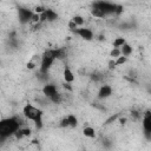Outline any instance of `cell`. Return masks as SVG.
I'll return each mask as SVG.
<instances>
[{
	"instance_id": "e0dca14e",
	"label": "cell",
	"mask_w": 151,
	"mask_h": 151,
	"mask_svg": "<svg viewBox=\"0 0 151 151\" xmlns=\"http://www.w3.org/2000/svg\"><path fill=\"white\" fill-rule=\"evenodd\" d=\"M125 61H126V57H124V55H120L119 58H117V60H116V64H117V65H123Z\"/></svg>"
},
{
	"instance_id": "5bb4252c",
	"label": "cell",
	"mask_w": 151,
	"mask_h": 151,
	"mask_svg": "<svg viewBox=\"0 0 151 151\" xmlns=\"http://www.w3.org/2000/svg\"><path fill=\"white\" fill-rule=\"evenodd\" d=\"M124 44H125V39H124V38H117V39H114V41H113L114 48H120Z\"/></svg>"
},
{
	"instance_id": "7a4b0ae2",
	"label": "cell",
	"mask_w": 151,
	"mask_h": 151,
	"mask_svg": "<svg viewBox=\"0 0 151 151\" xmlns=\"http://www.w3.org/2000/svg\"><path fill=\"white\" fill-rule=\"evenodd\" d=\"M24 116L26 119L33 122L37 126L41 125V117H42V111L33 105H26L24 107V111H22Z\"/></svg>"
},
{
	"instance_id": "7c38bea8",
	"label": "cell",
	"mask_w": 151,
	"mask_h": 151,
	"mask_svg": "<svg viewBox=\"0 0 151 151\" xmlns=\"http://www.w3.org/2000/svg\"><path fill=\"white\" fill-rule=\"evenodd\" d=\"M84 136L85 137H88V138H93L94 136H96V131H94V129L93 127H91V126H86V127H84Z\"/></svg>"
},
{
	"instance_id": "8992f818",
	"label": "cell",
	"mask_w": 151,
	"mask_h": 151,
	"mask_svg": "<svg viewBox=\"0 0 151 151\" xmlns=\"http://www.w3.org/2000/svg\"><path fill=\"white\" fill-rule=\"evenodd\" d=\"M112 94V87L110 85H103L99 87V91H98V97L99 98H109L110 96Z\"/></svg>"
},
{
	"instance_id": "d6986e66",
	"label": "cell",
	"mask_w": 151,
	"mask_h": 151,
	"mask_svg": "<svg viewBox=\"0 0 151 151\" xmlns=\"http://www.w3.org/2000/svg\"><path fill=\"white\" fill-rule=\"evenodd\" d=\"M68 28L72 29V31H77V29H78V26L76 25V22H73V21L71 20V21L68 22Z\"/></svg>"
},
{
	"instance_id": "52a82bcc",
	"label": "cell",
	"mask_w": 151,
	"mask_h": 151,
	"mask_svg": "<svg viewBox=\"0 0 151 151\" xmlns=\"http://www.w3.org/2000/svg\"><path fill=\"white\" fill-rule=\"evenodd\" d=\"M143 129L146 133H151V113H147L143 119Z\"/></svg>"
},
{
	"instance_id": "9c48e42d",
	"label": "cell",
	"mask_w": 151,
	"mask_h": 151,
	"mask_svg": "<svg viewBox=\"0 0 151 151\" xmlns=\"http://www.w3.org/2000/svg\"><path fill=\"white\" fill-rule=\"evenodd\" d=\"M91 13H92V15L96 17V18H104V17H106V14H105L100 8H98V7L94 6V5H93V8H92Z\"/></svg>"
},
{
	"instance_id": "30bf717a",
	"label": "cell",
	"mask_w": 151,
	"mask_h": 151,
	"mask_svg": "<svg viewBox=\"0 0 151 151\" xmlns=\"http://www.w3.org/2000/svg\"><path fill=\"white\" fill-rule=\"evenodd\" d=\"M120 52H122V55L127 57V55H130V54L132 53V47L125 42V44H124V45L120 47Z\"/></svg>"
},
{
	"instance_id": "6da1fadb",
	"label": "cell",
	"mask_w": 151,
	"mask_h": 151,
	"mask_svg": "<svg viewBox=\"0 0 151 151\" xmlns=\"http://www.w3.org/2000/svg\"><path fill=\"white\" fill-rule=\"evenodd\" d=\"M20 130V124L15 117L2 119L0 123V136L1 138H8L12 134H15Z\"/></svg>"
},
{
	"instance_id": "9a60e30c",
	"label": "cell",
	"mask_w": 151,
	"mask_h": 151,
	"mask_svg": "<svg viewBox=\"0 0 151 151\" xmlns=\"http://www.w3.org/2000/svg\"><path fill=\"white\" fill-rule=\"evenodd\" d=\"M120 55H122L120 48H114V47H113V50H112V52H111V57H113V58H119Z\"/></svg>"
},
{
	"instance_id": "4fadbf2b",
	"label": "cell",
	"mask_w": 151,
	"mask_h": 151,
	"mask_svg": "<svg viewBox=\"0 0 151 151\" xmlns=\"http://www.w3.org/2000/svg\"><path fill=\"white\" fill-rule=\"evenodd\" d=\"M72 21L73 22H76V25L79 27V26H83L84 25V22H85V20H84V18L83 17H80V15H74L73 17V19H72Z\"/></svg>"
},
{
	"instance_id": "2e32d148",
	"label": "cell",
	"mask_w": 151,
	"mask_h": 151,
	"mask_svg": "<svg viewBox=\"0 0 151 151\" xmlns=\"http://www.w3.org/2000/svg\"><path fill=\"white\" fill-rule=\"evenodd\" d=\"M67 119H68V125H71V126H76V124H77V119H76V117L74 116H68L67 117Z\"/></svg>"
},
{
	"instance_id": "ba28073f",
	"label": "cell",
	"mask_w": 151,
	"mask_h": 151,
	"mask_svg": "<svg viewBox=\"0 0 151 151\" xmlns=\"http://www.w3.org/2000/svg\"><path fill=\"white\" fill-rule=\"evenodd\" d=\"M63 76H64V79H65V81L66 83H72V81H74V74H73V72L70 70V68H64V71H63Z\"/></svg>"
},
{
	"instance_id": "8fae6325",
	"label": "cell",
	"mask_w": 151,
	"mask_h": 151,
	"mask_svg": "<svg viewBox=\"0 0 151 151\" xmlns=\"http://www.w3.org/2000/svg\"><path fill=\"white\" fill-rule=\"evenodd\" d=\"M45 13H46L47 21H54V20L58 19V15H57V13H55L53 9H46Z\"/></svg>"
},
{
	"instance_id": "ac0fdd59",
	"label": "cell",
	"mask_w": 151,
	"mask_h": 151,
	"mask_svg": "<svg viewBox=\"0 0 151 151\" xmlns=\"http://www.w3.org/2000/svg\"><path fill=\"white\" fill-rule=\"evenodd\" d=\"M31 21H33V22H40V14H38V13H33Z\"/></svg>"
},
{
	"instance_id": "5b68a950",
	"label": "cell",
	"mask_w": 151,
	"mask_h": 151,
	"mask_svg": "<svg viewBox=\"0 0 151 151\" xmlns=\"http://www.w3.org/2000/svg\"><path fill=\"white\" fill-rule=\"evenodd\" d=\"M76 33H78L80 35V38L85 39V40H91L93 38V32L90 29V28H86V27H81V28H78L76 31Z\"/></svg>"
},
{
	"instance_id": "ffe728a7",
	"label": "cell",
	"mask_w": 151,
	"mask_h": 151,
	"mask_svg": "<svg viewBox=\"0 0 151 151\" xmlns=\"http://www.w3.org/2000/svg\"><path fill=\"white\" fill-rule=\"evenodd\" d=\"M116 65H117V64H116V60H110V61H109V67H110V68H113Z\"/></svg>"
},
{
	"instance_id": "277c9868",
	"label": "cell",
	"mask_w": 151,
	"mask_h": 151,
	"mask_svg": "<svg viewBox=\"0 0 151 151\" xmlns=\"http://www.w3.org/2000/svg\"><path fill=\"white\" fill-rule=\"evenodd\" d=\"M42 93H44V96L46 97V98H52L54 94H57L58 93V91H57V86L55 85H52V84H47V85H45L44 87H42Z\"/></svg>"
},
{
	"instance_id": "3957f363",
	"label": "cell",
	"mask_w": 151,
	"mask_h": 151,
	"mask_svg": "<svg viewBox=\"0 0 151 151\" xmlns=\"http://www.w3.org/2000/svg\"><path fill=\"white\" fill-rule=\"evenodd\" d=\"M32 15L33 13L31 12V9H27V8H19V19L22 24L29 21L32 19Z\"/></svg>"
}]
</instances>
